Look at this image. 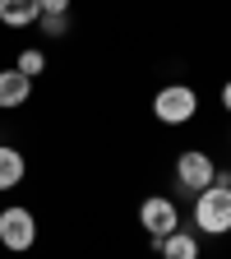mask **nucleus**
Returning a JSON list of instances; mask_svg holds the SVG:
<instances>
[{"label":"nucleus","mask_w":231,"mask_h":259,"mask_svg":"<svg viewBox=\"0 0 231 259\" xmlns=\"http://www.w3.org/2000/svg\"><path fill=\"white\" fill-rule=\"evenodd\" d=\"M194 232L199 236H231V185L226 171H213V185L194 194Z\"/></svg>","instance_id":"nucleus-1"},{"label":"nucleus","mask_w":231,"mask_h":259,"mask_svg":"<svg viewBox=\"0 0 231 259\" xmlns=\"http://www.w3.org/2000/svg\"><path fill=\"white\" fill-rule=\"evenodd\" d=\"M153 116L162 125H190L194 116H199V93H194L190 83H167L153 93Z\"/></svg>","instance_id":"nucleus-2"},{"label":"nucleus","mask_w":231,"mask_h":259,"mask_svg":"<svg viewBox=\"0 0 231 259\" xmlns=\"http://www.w3.org/2000/svg\"><path fill=\"white\" fill-rule=\"evenodd\" d=\"M0 245L10 254H28L37 245V218H32V208H23V204L0 208Z\"/></svg>","instance_id":"nucleus-3"},{"label":"nucleus","mask_w":231,"mask_h":259,"mask_svg":"<svg viewBox=\"0 0 231 259\" xmlns=\"http://www.w3.org/2000/svg\"><path fill=\"white\" fill-rule=\"evenodd\" d=\"M213 157L204 153V148H185L180 157H176V190H185L190 194V199H194V194H199V190H208L213 185Z\"/></svg>","instance_id":"nucleus-4"},{"label":"nucleus","mask_w":231,"mask_h":259,"mask_svg":"<svg viewBox=\"0 0 231 259\" xmlns=\"http://www.w3.org/2000/svg\"><path fill=\"white\" fill-rule=\"evenodd\" d=\"M139 227H144L153 241L171 236L176 227H180V208H176V199H167V194H148V199L139 204Z\"/></svg>","instance_id":"nucleus-5"},{"label":"nucleus","mask_w":231,"mask_h":259,"mask_svg":"<svg viewBox=\"0 0 231 259\" xmlns=\"http://www.w3.org/2000/svg\"><path fill=\"white\" fill-rule=\"evenodd\" d=\"M28 97H32V79L28 74H19L14 65H10V70H0V111L28 107Z\"/></svg>","instance_id":"nucleus-6"},{"label":"nucleus","mask_w":231,"mask_h":259,"mask_svg":"<svg viewBox=\"0 0 231 259\" xmlns=\"http://www.w3.org/2000/svg\"><path fill=\"white\" fill-rule=\"evenodd\" d=\"M162 259H199V232H190V227H176L171 236L153 241Z\"/></svg>","instance_id":"nucleus-7"},{"label":"nucleus","mask_w":231,"mask_h":259,"mask_svg":"<svg viewBox=\"0 0 231 259\" xmlns=\"http://www.w3.org/2000/svg\"><path fill=\"white\" fill-rule=\"evenodd\" d=\"M42 5L37 0H0V23L5 28H37Z\"/></svg>","instance_id":"nucleus-8"},{"label":"nucleus","mask_w":231,"mask_h":259,"mask_svg":"<svg viewBox=\"0 0 231 259\" xmlns=\"http://www.w3.org/2000/svg\"><path fill=\"white\" fill-rule=\"evenodd\" d=\"M23 176H28V157L19 148H10V144H0V194L23 185Z\"/></svg>","instance_id":"nucleus-9"},{"label":"nucleus","mask_w":231,"mask_h":259,"mask_svg":"<svg viewBox=\"0 0 231 259\" xmlns=\"http://www.w3.org/2000/svg\"><path fill=\"white\" fill-rule=\"evenodd\" d=\"M14 70H19V74H28V79H37V74L47 70V51H37V47H28V51H19V60H14Z\"/></svg>","instance_id":"nucleus-10"},{"label":"nucleus","mask_w":231,"mask_h":259,"mask_svg":"<svg viewBox=\"0 0 231 259\" xmlns=\"http://www.w3.org/2000/svg\"><path fill=\"white\" fill-rule=\"evenodd\" d=\"M37 28L47 32V37H65V32H70V14H42Z\"/></svg>","instance_id":"nucleus-11"},{"label":"nucleus","mask_w":231,"mask_h":259,"mask_svg":"<svg viewBox=\"0 0 231 259\" xmlns=\"http://www.w3.org/2000/svg\"><path fill=\"white\" fill-rule=\"evenodd\" d=\"M42 14H70V0H37Z\"/></svg>","instance_id":"nucleus-12"},{"label":"nucleus","mask_w":231,"mask_h":259,"mask_svg":"<svg viewBox=\"0 0 231 259\" xmlns=\"http://www.w3.org/2000/svg\"><path fill=\"white\" fill-rule=\"evenodd\" d=\"M217 97H222V111H226V116H231V79H226V83H222V93H217Z\"/></svg>","instance_id":"nucleus-13"},{"label":"nucleus","mask_w":231,"mask_h":259,"mask_svg":"<svg viewBox=\"0 0 231 259\" xmlns=\"http://www.w3.org/2000/svg\"><path fill=\"white\" fill-rule=\"evenodd\" d=\"M226 144H231V130H226Z\"/></svg>","instance_id":"nucleus-14"},{"label":"nucleus","mask_w":231,"mask_h":259,"mask_svg":"<svg viewBox=\"0 0 231 259\" xmlns=\"http://www.w3.org/2000/svg\"><path fill=\"white\" fill-rule=\"evenodd\" d=\"M226 185H231V171H226Z\"/></svg>","instance_id":"nucleus-15"}]
</instances>
